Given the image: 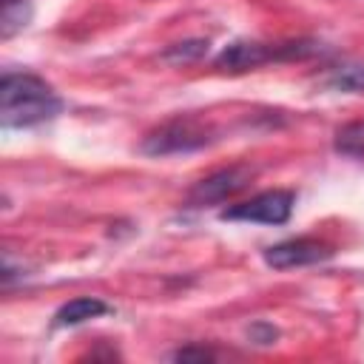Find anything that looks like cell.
<instances>
[{
	"instance_id": "6da1fadb",
	"label": "cell",
	"mask_w": 364,
	"mask_h": 364,
	"mask_svg": "<svg viewBox=\"0 0 364 364\" xmlns=\"http://www.w3.org/2000/svg\"><path fill=\"white\" fill-rule=\"evenodd\" d=\"M63 100L37 74L6 71L0 80V117L6 128H31L60 114Z\"/></svg>"
},
{
	"instance_id": "7a4b0ae2",
	"label": "cell",
	"mask_w": 364,
	"mask_h": 364,
	"mask_svg": "<svg viewBox=\"0 0 364 364\" xmlns=\"http://www.w3.org/2000/svg\"><path fill=\"white\" fill-rule=\"evenodd\" d=\"M318 46L310 40H290V43H259V40H236L228 43L219 54H216V68L222 71H247V68H259L264 63L273 60H301L316 54Z\"/></svg>"
},
{
	"instance_id": "3957f363",
	"label": "cell",
	"mask_w": 364,
	"mask_h": 364,
	"mask_svg": "<svg viewBox=\"0 0 364 364\" xmlns=\"http://www.w3.org/2000/svg\"><path fill=\"white\" fill-rule=\"evenodd\" d=\"M213 142V128L199 122V119H171L159 125L156 131L145 134L142 139V154L148 156H168V154H191Z\"/></svg>"
},
{
	"instance_id": "277c9868",
	"label": "cell",
	"mask_w": 364,
	"mask_h": 364,
	"mask_svg": "<svg viewBox=\"0 0 364 364\" xmlns=\"http://www.w3.org/2000/svg\"><path fill=\"white\" fill-rule=\"evenodd\" d=\"M293 191H262L247 202L225 208L219 216L230 222H259V225H284L293 213Z\"/></svg>"
},
{
	"instance_id": "5b68a950",
	"label": "cell",
	"mask_w": 364,
	"mask_h": 364,
	"mask_svg": "<svg viewBox=\"0 0 364 364\" xmlns=\"http://www.w3.org/2000/svg\"><path fill=\"white\" fill-rule=\"evenodd\" d=\"M253 176V168L247 165H230L222 171H213L210 176L199 179L191 193H188V205L191 208H202V205H213V202H225L228 196H233L236 191H242Z\"/></svg>"
},
{
	"instance_id": "8992f818",
	"label": "cell",
	"mask_w": 364,
	"mask_h": 364,
	"mask_svg": "<svg viewBox=\"0 0 364 364\" xmlns=\"http://www.w3.org/2000/svg\"><path fill=\"white\" fill-rule=\"evenodd\" d=\"M333 256V247L321 239H310V236H299V239H284L279 245H270L264 250V262L276 270H290V267H304V264H316Z\"/></svg>"
},
{
	"instance_id": "52a82bcc",
	"label": "cell",
	"mask_w": 364,
	"mask_h": 364,
	"mask_svg": "<svg viewBox=\"0 0 364 364\" xmlns=\"http://www.w3.org/2000/svg\"><path fill=\"white\" fill-rule=\"evenodd\" d=\"M111 307L94 296H80V299H71L65 301L57 313H54V327H77L88 318H97L102 313H108Z\"/></svg>"
},
{
	"instance_id": "ba28073f",
	"label": "cell",
	"mask_w": 364,
	"mask_h": 364,
	"mask_svg": "<svg viewBox=\"0 0 364 364\" xmlns=\"http://www.w3.org/2000/svg\"><path fill=\"white\" fill-rule=\"evenodd\" d=\"M333 148L350 159H358L364 162V119H355V122H347L336 131V139H333Z\"/></svg>"
},
{
	"instance_id": "9c48e42d",
	"label": "cell",
	"mask_w": 364,
	"mask_h": 364,
	"mask_svg": "<svg viewBox=\"0 0 364 364\" xmlns=\"http://www.w3.org/2000/svg\"><path fill=\"white\" fill-rule=\"evenodd\" d=\"M31 20V3L28 0H3V17H0V34L9 40L11 34L23 31Z\"/></svg>"
},
{
	"instance_id": "30bf717a",
	"label": "cell",
	"mask_w": 364,
	"mask_h": 364,
	"mask_svg": "<svg viewBox=\"0 0 364 364\" xmlns=\"http://www.w3.org/2000/svg\"><path fill=\"white\" fill-rule=\"evenodd\" d=\"M208 51V40H188V43H176L168 51H162V60L168 63H191L199 60Z\"/></svg>"
},
{
	"instance_id": "8fae6325",
	"label": "cell",
	"mask_w": 364,
	"mask_h": 364,
	"mask_svg": "<svg viewBox=\"0 0 364 364\" xmlns=\"http://www.w3.org/2000/svg\"><path fill=\"white\" fill-rule=\"evenodd\" d=\"M330 85L341 91H364V65H341L333 71Z\"/></svg>"
},
{
	"instance_id": "7c38bea8",
	"label": "cell",
	"mask_w": 364,
	"mask_h": 364,
	"mask_svg": "<svg viewBox=\"0 0 364 364\" xmlns=\"http://www.w3.org/2000/svg\"><path fill=\"white\" fill-rule=\"evenodd\" d=\"M171 358H176V361H210L213 353L205 350V347H182V350H176Z\"/></svg>"
},
{
	"instance_id": "4fadbf2b",
	"label": "cell",
	"mask_w": 364,
	"mask_h": 364,
	"mask_svg": "<svg viewBox=\"0 0 364 364\" xmlns=\"http://www.w3.org/2000/svg\"><path fill=\"white\" fill-rule=\"evenodd\" d=\"M250 338H253L256 344H270V341L276 338V327H273V324H264V321H256V324L250 327Z\"/></svg>"
}]
</instances>
